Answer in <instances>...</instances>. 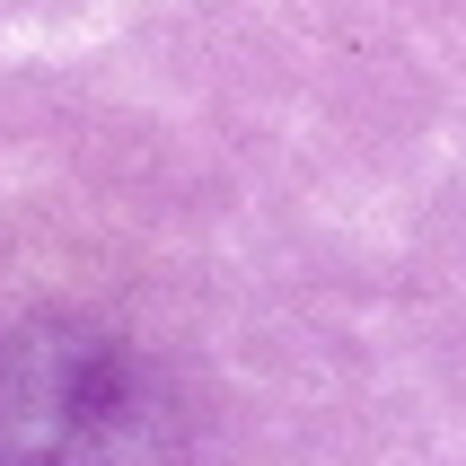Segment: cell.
Segmentation results:
<instances>
[{
    "mask_svg": "<svg viewBox=\"0 0 466 466\" xmlns=\"http://www.w3.org/2000/svg\"><path fill=\"white\" fill-rule=\"evenodd\" d=\"M0 466H177V396L88 317L0 326Z\"/></svg>",
    "mask_w": 466,
    "mask_h": 466,
    "instance_id": "cell-1",
    "label": "cell"
}]
</instances>
